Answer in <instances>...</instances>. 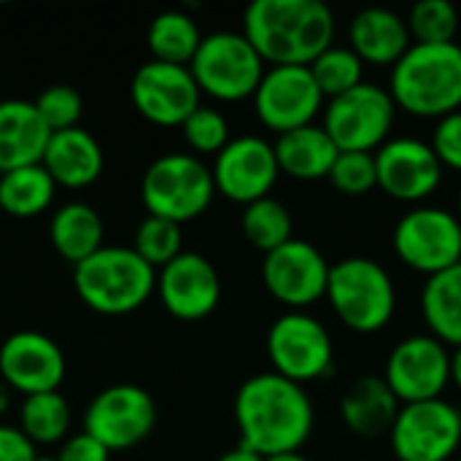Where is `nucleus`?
Wrapping results in <instances>:
<instances>
[{"label":"nucleus","mask_w":461,"mask_h":461,"mask_svg":"<svg viewBox=\"0 0 461 461\" xmlns=\"http://www.w3.org/2000/svg\"><path fill=\"white\" fill-rule=\"evenodd\" d=\"M313 400L305 386L278 373L251 375L235 394L240 443L265 459L300 451L313 435Z\"/></svg>","instance_id":"f257e3e1"},{"label":"nucleus","mask_w":461,"mask_h":461,"mask_svg":"<svg viewBox=\"0 0 461 461\" xmlns=\"http://www.w3.org/2000/svg\"><path fill=\"white\" fill-rule=\"evenodd\" d=\"M243 35L273 65H311L335 41V14L321 0H254Z\"/></svg>","instance_id":"f03ea898"},{"label":"nucleus","mask_w":461,"mask_h":461,"mask_svg":"<svg viewBox=\"0 0 461 461\" xmlns=\"http://www.w3.org/2000/svg\"><path fill=\"white\" fill-rule=\"evenodd\" d=\"M389 95L397 108L421 119H443L461 111L459 43H413L392 68Z\"/></svg>","instance_id":"7ed1b4c3"},{"label":"nucleus","mask_w":461,"mask_h":461,"mask_svg":"<svg viewBox=\"0 0 461 461\" xmlns=\"http://www.w3.org/2000/svg\"><path fill=\"white\" fill-rule=\"evenodd\" d=\"M73 284L78 297L97 313L122 316L138 311L157 289V273L135 249L103 246L76 265Z\"/></svg>","instance_id":"20e7f679"},{"label":"nucleus","mask_w":461,"mask_h":461,"mask_svg":"<svg viewBox=\"0 0 461 461\" xmlns=\"http://www.w3.org/2000/svg\"><path fill=\"white\" fill-rule=\"evenodd\" d=\"M327 300L335 316L359 335L381 332L397 311V289L384 265L370 257H346L332 265Z\"/></svg>","instance_id":"39448f33"},{"label":"nucleus","mask_w":461,"mask_h":461,"mask_svg":"<svg viewBox=\"0 0 461 461\" xmlns=\"http://www.w3.org/2000/svg\"><path fill=\"white\" fill-rule=\"evenodd\" d=\"M213 173L194 154H165L154 159L140 184V197L149 216L176 224L203 216L213 200Z\"/></svg>","instance_id":"423d86ee"},{"label":"nucleus","mask_w":461,"mask_h":461,"mask_svg":"<svg viewBox=\"0 0 461 461\" xmlns=\"http://www.w3.org/2000/svg\"><path fill=\"white\" fill-rule=\"evenodd\" d=\"M189 70L200 92L224 103H238L254 97L267 68L243 32L221 30L203 38Z\"/></svg>","instance_id":"0eeeda50"},{"label":"nucleus","mask_w":461,"mask_h":461,"mask_svg":"<svg viewBox=\"0 0 461 461\" xmlns=\"http://www.w3.org/2000/svg\"><path fill=\"white\" fill-rule=\"evenodd\" d=\"M397 103L389 89L362 81L324 108V130L338 151H378L394 127Z\"/></svg>","instance_id":"6e6552de"},{"label":"nucleus","mask_w":461,"mask_h":461,"mask_svg":"<svg viewBox=\"0 0 461 461\" xmlns=\"http://www.w3.org/2000/svg\"><path fill=\"white\" fill-rule=\"evenodd\" d=\"M267 357L273 373L311 384L332 373L335 346L330 330L305 311H286L267 330Z\"/></svg>","instance_id":"1a4fd4ad"},{"label":"nucleus","mask_w":461,"mask_h":461,"mask_svg":"<svg viewBox=\"0 0 461 461\" xmlns=\"http://www.w3.org/2000/svg\"><path fill=\"white\" fill-rule=\"evenodd\" d=\"M392 243L402 265L427 278L438 276L461 262L459 216L443 208L419 205L397 221Z\"/></svg>","instance_id":"9d476101"},{"label":"nucleus","mask_w":461,"mask_h":461,"mask_svg":"<svg viewBox=\"0 0 461 461\" xmlns=\"http://www.w3.org/2000/svg\"><path fill=\"white\" fill-rule=\"evenodd\" d=\"M389 443L400 461H448L461 446V411L443 397L402 405Z\"/></svg>","instance_id":"9b49d317"},{"label":"nucleus","mask_w":461,"mask_h":461,"mask_svg":"<svg viewBox=\"0 0 461 461\" xmlns=\"http://www.w3.org/2000/svg\"><path fill=\"white\" fill-rule=\"evenodd\" d=\"M324 100L308 65H273L254 92V111L267 130L284 135L313 124Z\"/></svg>","instance_id":"f8f14e48"},{"label":"nucleus","mask_w":461,"mask_h":461,"mask_svg":"<svg viewBox=\"0 0 461 461\" xmlns=\"http://www.w3.org/2000/svg\"><path fill=\"white\" fill-rule=\"evenodd\" d=\"M384 381L402 405L440 400L451 384V354L432 335H411L392 348Z\"/></svg>","instance_id":"ddd939ff"},{"label":"nucleus","mask_w":461,"mask_h":461,"mask_svg":"<svg viewBox=\"0 0 461 461\" xmlns=\"http://www.w3.org/2000/svg\"><path fill=\"white\" fill-rule=\"evenodd\" d=\"M330 270L332 265L313 243L292 238L281 249L265 254L262 281L281 305L289 311H305L327 297Z\"/></svg>","instance_id":"4468645a"},{"label":"nucleus","mask_w":461,"mask_h":461,"mask_svg":"<svg viewBox=\"0 0 461 461\" xmlns=\"http://www.w3.org/2000/svg\"><path fill=\"white\" fill-rule=\"evenodd\" d=\"M157 408L146 389L119 384L100 392L84 416V432L108 451H124L146 440L154 429Z\"/></svg>","instance_id":"2eb2a0df"},{"label":"nucleus","mask_w":461,"mask_h":461,"mask_svg":"<svg viewBox=\"0 0 461 461\" xmlns=\"http://www.w3.org/2000/svg\"><path fill=\"white\" fill-rule=\"evenodd\" d=\"M132 103L159 127H181L200 108V86L189 68L149 59L132 76Z\"/></svg>","instance_id":"dca6fc26"},{"label":"nucleus","mask_w":461,"mask_h":461,"mask_svg":"<svg viewBox=\"0 0 461 461\" xmlns=\"http://www.w3.org/2000/svg\"><path fill=\"white\" fill-rule=\"evenodd\" d=\"M213 184L227 200L251 205L270 197L281 167L276 159V146L259 135H243L230 140L213 162Z\"/></svg>","instance_id":"f3484780"},{"label":"nucleus","mask_w":461,"mask_h":461,"mask_svg":"<svg viewBox=\"0 0 461 461\" xmlns=\"http://www.w3.org/2000/svg\"><path fill=\"white\" fill-rule=\"evenodd\" d=\"M378 186L400 203H421L432 197L443 181V165L419 138H394L375 151Z\"/></svg>","instance_id":"a211bd4d"},{"label":"nucleus","mask_w":461,"mask_h":461,"mask_svg":"<svg viewBox=\"0 0 461 461\" xmlns=\"http://www.w3.org/2000/svg\"><path fill=\"white\" fill-rule=\"evenodd\" d=\"M157 292L167 313L181 321H200L216 311L221 300V281L203 254L184 251L159 270Z\"/></svg>","instance_id":"6ab92c4d"},{"label":"nucleus","mask_w":461,"mask_h":461,"mask_svg":"<svg viewBox=\"0 0 461 461\" xmlns=\"http://www.w3.org/2000/svg\"><path fill=\"white\" fill-rule=\"evenodd\" d=\"M0 378L24 397L57 392L65 378V357L41 332H16L0 346Z\"/></svg>","instance_id":"aec40b11"},{"label":"nucleus","mask_w":461,"mask_h":461,"mask_svg":"<svg viewBox=\"0 0 461 461\" xmlns=\"http://www.w3.org/2000/svg\"><path fill=\"white\" fill-rule=\"evenodd\" d=\"M51 130L41 119L35 103L3 100L0 103V176L41 165Z\"/></svg>","instance_id":"412c9836"},{"label":"nucleus","mask_w":461,"mask_h":461,"mask_svg":"<svg viewBox=\"0 0 461 461\" xmlns=\"http://www.w3.org/2000/svg\"><path fill=\"white\" fill-rule=\"evenodd\" d=\"M351 49L362 62L397 65L413 46L408 19L389 8H362L348 27Z\"/></svg>","instance_id":"4be33fe9"},{"label":"nucleus","mask_w":461,"mask_h":461,"mask_svg":"<svg viewBox=\"0 0 461 461\" xmlns=\"http://www.w3.org/2000/svg\"><path fill=\"white\" fill-rule=\"evenodd\" d=\"M41 165L57 186L84 189L103 173V149L81 127L51 132Z\"/></svg>","instance_id":"5701e85b"},{"label":"nucleus","mask_w":461,"mask_h":461,"mask_svg":"<svg viewBox=\"0 0 461 461\" xmlns=\"http://www.w3.org/2000/svg\"><path fill=\"white\" fill-rule=\"evenodd\" d=\"M397 413H400V400L386 386V381L375 375H365L354 381L340 402V416L346 427L359 438L389 435Z\"/></svg>","instance_id":"b1692460"},{"label":"nucleus","mask_w":461,"mask_h":461,"mask_svg":"<svg viewBox=\"0 0 461 461\" xmlns=\"http://www.w3.org/2000/svg\"><path fill=\"white\" fill-rule=\"evenodd\" d=\"M276 146V159L281 173L297 178V181H319L330 178V170L338 159V146L327 135L324 127L308 124L292 132L278 135Z\"/></svg>","instance_id":"393cba45"},{"label":"nucleus","mask_w":461,"mask_h":461,"mask_svg":"<svg viewBox=\"0 0 461 461\" xmlns=\"http://www.w3.org/2000/svg\"><path fill=\"white\" fill-rule=\"evenodd\" d=\"M421 313L432 338L443 346L461 348V262L427 278L421 289Z\"/></svg>","instance_id":"a878e982"},{"label":"nucleus","mask_w":461,"mask_h":461,"mask_svg":"<svg viewBox=\"0 0 461 461\" xmlns=\"http://www.w3.org/2000/svg\"><path fill=\"white\" fill-rule=\"evenodd\" d=\"M49 238L62 259L78 265L103 249V219L84 203H68L54 213Z\"/></svg>","instance_id":"bb28decb"},{"label":"nucleus","mask_w":461,"mask_h":461,"mask_svg":"<svg viewBox=\"0 0 461 461\" xmlns=\"http://www.w3.org/2000/svg\"><path fill=\"white\" fill-rule=\"evenodd\" d=\"M54 189L57 184L51 181L43 165H30V167L3 173L0 176V208L19 219L38 216L54 200Z\"/></svg>","instance_id":"cd10ccee"},{"label":"nucleus","mask_w":461,"mask_h":461,"mask_svg":"<svg viewBox=\"0 0 461 461\" xmlns=\"http://www.w3.org/2000/svg\"><path fill=\"white\" fill-rule=\"evenodd\" d=\"M200 43L203 35L197 30V22L184 11H165L149 24V49L157 62L189 68Z\"/></svg>","instance_id":"c85d7f7f"},{"label":"nucleus","mask_w":461,"mask_h":461,"mask_svg":"<svg viewBox=\"0 0 461 461\" xmlns=\"http://www.w3.org/2000/svg\"><path fill=\"white\" fill-rule=\"evenodd\" d=\"M240 227H243V238L254 249L270 254V251H276L292 240L294 221H292V213L284 203H278L273 197H262V200L243 208Z\"/></svg>","instance_id":"c756f323"},{"label":"nucleus","mask_w":461,"mask_h":461,"mask_svg":"<svg viewBox=\"0 0 461 461\" xmlns=\"http://www.w3.org/2000/svg\"><path fill=\"white\" fill-rule=\"evenodd\" d=\"M70 424V411L68 402L59 392H46V394H32L24 397L22 405V435L32 446H51L59 443L68 432Z\"/></svg>","instance_id":"7c9ffc66"},{"label":"nucleus","mask_w":461,"mask_h":461,"mask_svg":"<svg viewBox=\"0 0 461 461\" xmlns=\"http://www.w3.org/2000/svg\"><path fill=\"white\" fill-rule=\"evenodd\" d=\"M308 68L327 100H335V97L351 92L354 86H359L362 73H365V62L354 54V49L335 46V43L327 51H321Z\"/></svg>","instance_id":"2f4dec72"},{"label":"nucleus","mask_w":461,"mask_h":461,"mask_svg":"<svg viewBox=\"0 0 461 461\" xmlns=\"http://www.w3.org/2000/svg\"><path fill=\"white\" fill-rule=\"evenodd\" d=\"M408 30L411 38L424 46L456 43L459 11L448 0H421L408 14Z\"/></svg>","instance_id":"473e14b6"},{"label":"nucleus","mask_w":461,"mask_h":461,"mask_svg":"<svg viewBox=\"0 0 461 461\" xmlns=\"http://www.w3.org/2000/svg\"><path fill=\"white\" fill-rule=\"evenodd\" d=\"M135 254L149 262L154 270L170 265L181 251V224L167 221V219H157V216H146L135 232Z\"/></svg>","instance_id":"72a5a7b5"},{"label":"nucleus","mask_w":461,"mask_h":461,"mask_svg":"<svg viewBox=\"0 0 461 461\" xmlns=\"http://www.w3.org/2000/svg\"><path fill=\"white\" fill-rule=\"evenodd\" d=\"M332 186L346 197H362L378 186V170H375V154L367 151H340L332 170H330Z\"/></svg>","instance_id":"f704fd0d"},{"label":"nucleus","mask_w":461,"mask_h":461,"mask_svg":"<svg viewBox=\"0 0 461 461\" xmlns=\"http://www.w3.org/2000/svg\"><path fill=\"white\" fill-rule=\"evenodd\" d=\"M184 140L197 154H219L230 143V124L221 111L200 105L184 124H181Z\"/></svg>","instance_id":"c9c22d12"},{"label":"nucleus","mask_w":461,"mask_h":461,"mask_svg":"<svg viewBox=\"0 0 461 461\" xmlns=\"http://www.w3.org/2000/svg\"><path fill=\"white\" fill-rule=\"evenodd\" d=\"M35 108L41 113V119L46 122V127L51 132H62V130H73L78 127L81 119V95L68 86V84H54L49 89H43L35 100Z\"/></svg>","instance_id":"e433bc0d"},{"label":"nucleus","mask_w":461,"mask_h":461,"mask_svg":"<svg viewBox=\"0 0 461 461\" xmlns=\"http://www.w3.org/2000/svg\"><path fill=\"white\" fill-rule=\"evenodd\" d=\"M432 149L443 167L461 173V111L438 119V127L432 135Z\"/></svg>","instance_id":"4c0bfd02"},{"label":"nucleus","mask_w":461,"mask_h":461,"mask_svg":"<svg viewBox=\"0 0 461 461\" xmlns=\"http://www.w3.org/2000/svg\"><path fill=\"white\" fill-rule=\"evenodd\" d=\"M108 454H111V451H108L103 443H97L92 435L81 432V435L70 438V440L62 446V451L57 454V459L59 461H108Z\"/></svg>","instance_id":"58836bf2"},{"label":"nucleus","mask_w":461,"mask_h":461,"mask_svg":"<svg viewBox=\"0 0 461 461\" xmlns=\"http://www.w3.org/2000/svg\"><path fill=\"white\" fill-rule=\"evenodd\" d=\"M35 446L22 435V429L0 427V461H35Z\"/></svg>","instance_id":"ea45409f"},{"label":"nucleus","mask_w":461,"mask_h":461,"mask_svg":"<svg viewBox=\"0 0 461 461\" xmlns=\"http://www.w3.org/2000/svg\"><path fill=\"white\" fill-rule=\"evenodd\" d=\"M219 461H265V456H259L257 451H251V448H246V446L240 443L238 448H232V451L221 454Z\"/></svg>","instance_id":"a19ab883"},{"label":"nucleus","mask_w":461,"mask_h":461,"mask_svg":"<svg viewBox=\"0 0 461 461\" xmlns=\"http://www.w3.org/2000/svg\"><path fill=\"white\" fill-rule=\"evenodd\" d=\"M451 381L461 389V348L451 354Z\"/></svg>","instance_id":"79ce46f5"},{"label":"nucleus","mask_w":461,"mask_h":461,"mask_svg":"<svg viewBox=\"0 0 461 461\" xmlns=\"http://www.w3.org/2000/svg\"><path fill=\"white\" fill-rule=\"evenodd\" d=\"M265 461H311L308 456H303L300 451H294V454H278V456H270V459Z\"/></svg>","instance_id":"37998d69"},{"label":"nucleus","mask_w":461,"mask_h":461,"mask_svg":"<svg viewBox=\"0 0 461 461\" xmlns=\"http://www.w3.org/2000/svg\"><path fill=\"white\" fill-rule=\"evenodd\" d=\"M5 408H8V389L5 384H0V413H5Z\"/></svg>","instance_id":"c03bdc74"},{"label":"nucleus","mask_w":461,"mask_h":461,"mask_svg":"<svg viewBox=\"0 0 461 461\" xmlns=\"http://www.w3.org/2000/svg\"><path fill=\"white\" fill-rule=\"evenodd\" d=\"M35 461H59V459H57V456H38Z\"/></svg>","instance_id":"a18cd8bd"},{"label":"nucleus","mask_w":461,"mask_h":461,"mask_svg":"<svg viewBox=\"0 0 461 461\" xmlns=\"http://www.w3.org/2000/svg\"><path fill=\"white\" fill-rule=\"evenodd\" d=\"M456 216H459V221H461V192H459V213H456Z\"/></svg>","instance_id":"49530a36"}]
</instances>
